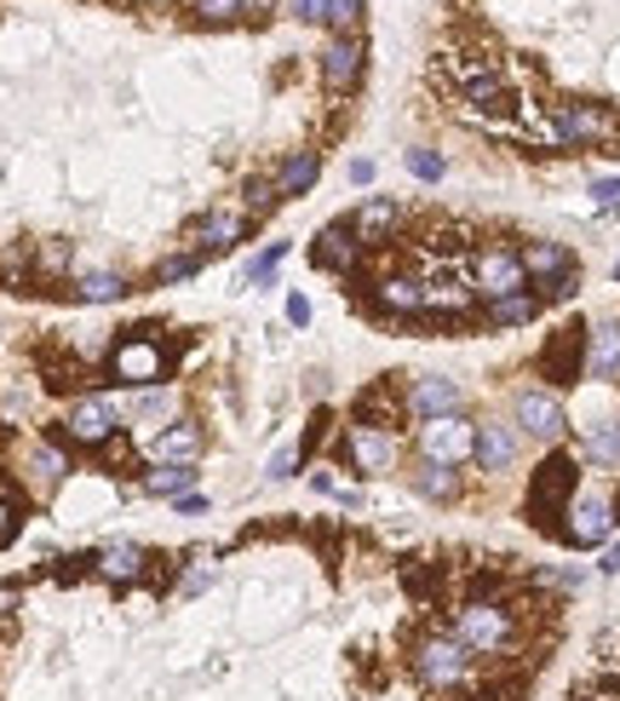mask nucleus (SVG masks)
<instances>
[{
  "instance_id": "nucleus-14",
  "label": "nucleus",
  "mask_w": 620,
  "mask_h": 701,
  "mask_svg": "<svg viewBox=\"0 0 620 701\" xmlns=\"http://www.w3.org/2000/svg\"><path fill=\"white\" fill-rule=\"evenodd\" d=\"M374 311H385V316H425V288L413 277H385L374 288Z\"/></svg>"
},
{
  "instance_id": "nucleus-1",
  "label": "nucleus",
  "mask_w": 620,
  "mask_h": 701,
  "mask_svg": "<svg viewBox=\"0 0 620 701\" xmlns=\"http://www.w3.org/2000/svg\"><path fill=\"white\" fill-rule=\"evenodd\" d=\"M552 138L557 144H615L620 115L604 104H557L552 110Z\"/></svg>"
},
{
  "instance_id": "nucleus-22",
  "label": "nucleus",
  "mask_w": 620,
  "mask_h": 701,
  "mask_svg": "<svg viewBox=\"0 0 620 701\" xmlns=\"http://www.w3.org/2000/svg\"><path fill=\"white\" fill-rule=\"evenodd\" d=\"M110 425H115V414H110V403H98V397L75 403V414H69V432L81 443H103V437H110Z\"/></svg>"
},
{
  "instance_id": "nucleus-34",
  "label": "nucleus",
  "mask_w": 620,
  "mask_h": 701,
  "mask_svg": "<svg viewBox=\"0 0 620 701\" xmlns=\"http://www.w3.org/2000/svg\"><path fill=\"white\" fill-rule=\"evenodd\" d=\"M615 569H620V541H615L609 553H604V575H615Z\"/></svg>"
},
{
  "instance_id": "nucleus-18",
  "label": "nucleus",
  "mask_w": 620,
  "mask_h": 701,
  "mask_svg": "<svg viewBox=\"0 0 620 701\" xmlns=\"http://www.w3.org/2000/svg\"><path fill=\"white\" fill-rule=\"evenodd\" d=\"M115 374H121V380H133V386H150L155 374H162V350H155L150 340L121 345V350H115Z\"/></svg>"
},
{
  "instance_id": "nucleus-7",
  "label": "nucleus",
  "mask_w": 620,
  "mask_h": 701,
  "mask_svg": "<svg viewBox=\"0 0 620 701\" xmlns=\"http://www.w3.org/2000/svg\"><path fill=\"white\" fill-rule=\"evenodd\" d=\"M517 425L540 443H557L568 420H563V403L552 391H517Z\"/></svg>"
},
{
  "instance_id": "nucleus-16",
  "label": "nucleus",
  "mask_w": 620,
  "mask_h": 701,
  "mask_svg": "<svg viewBox=\"0 0 620 701\" xmlns=\"http://www.w3.org/2000/svg\"><path fill=\"white\" fill-rule=\"evenodd\" d=\"M540 299L534 288H523V293H506V299H488V311H483V322L488 329H523V322H534L540 316Z\"/></svg>"
},
{
  "instance_id": "nucleus-26",
  "label": "nucleus",
  "mask_w": 620,
  "mask_h": 701,
  "mask_svg": "<svg viewBox=\"0 0 620 701\" xmlns=\"http://www.w3.org/2000/svg\"><path fill=\"white\" fill-rule=\"evenodd\" d=\"M126 293V277H115V270H92V277H81V299H92V305H110V299Z\"/></svg>"
},
{
  "instance_id": "nucleus-13",
  "label": "nucleus",
  "mask_w": 620,
  "mask_h": 701,
  "mask_svg": "<svg viewBox=\"0 0 620 701\" xmlns=\"http://www.w3.org/2000/svg\"><path fill=\"white\" fill-rule=\"evenodd\" d=\"M397 224H402V202H391V196H374V202H362V208L351 213L356 242H385Z\"/></svg>"
},
{
  "instance_id": "nucleus-10",
  "label": "nucleus",
  "mask_w": 620,
  "mask_h": 701,
  "mask_svg": "<svg viewBox=\"0 0 620 701\" xmlns=\"http://www.w3.org/2000/svg\"><path fill=\"white\" fill-rule=\"evenodd\" d=\"M356 231H351V219H340V224H328V231L310 242V265H322V270H351L356 265Z\"/></svg>"
},
{
  "instance_id": "nucleus-28",
  "label": "nucleus",
  "mask_w": 620,
  "mask_h": 701,
  "mask_svg": "<svg viewBox=\"0 0 620 701\" xmlns=\"http://www.w3.org/2000/svg\"><path fill=\"white\" fill-rule=\"evenodd\" d=\"M328 23H333L340 35H356V30H362V0H333Z\"/></svg>"
},
{
  "instance_id": "nucleus-30",
  "label": "nucleus",
  "mask_w": 620,
  "mask_h": 701,
  "mask_svg": "<svg viewBox=\"0 0 620 701\" xmlns=\"http://www.w3.org/2000/svg\"><path fill=\"white\" fill-rule=\"evenodd\" d=\"M294 466H299V455L281 448V455H270V478H294Z\"/></svg>"
},
{
  "instance_id": "nucleus-29",
  "label": "nucleus",
  "mask_w": 620,
  "mask_h": 701,
  "mask_svg": "<svg viewBox=\"0 0 620 701\" xmlns=\"http://www.w3.org/2000/svg\"><path fill=\"white\" fill-rule=\"evenodd\" d=\"M281 7H288V18H299V23H328L333 0H281Z\"/></svg>"
},
{
  "instance_id": "nucleus-11",
  "label": "nucleus",
  "mask_w": 620,
  "mask_h": 701,
  "mask_svg": "<svg viewBox=\"0 0 620 701\" xmlns=\"http://www.w3.org/2000/svg\"><path fill=\"white\" fill-rule=\"evenodd\" d=\"M586 374L591 380H609V374H620V322L604 316L598 329L586 334Z\"/></svg>"
},
{
  "instance_id": "nucleus-9",
  "label": "nucleus",
  "mask_w": 620,
  "mask_h": 701,
  "mask_svg": "<svg viewBox=\"0 0 620 701\" xmlns=\"http://www.w3.org/2000/svg\"><path fill=\"white\" fill-rule=\"evenodd\" d=\"M465 403V391L454 380H443V374H431V380H413L408 386V409L420 414V420H443V414H460Z\"/></svg>"
},
{
  "instance_id": "nucleus-3",
  "label": "nucleus",
  "mask_w": 620,
  "mask_h": 701,
  "mask_svg": "<svg viewBox=\"0 0 620 701\" xmlns=\"http://www.w3.org/2000/svg\"><path fill=\"white\" fill-rule=\"evenodd\" d=\"M472 288H477L483 299L523 293V288H529L523 254H511V247H483V254H477V265H472Z\"/></svg>"
},
{
  "instance_id": "nucleus-27",
  "label": "nucleus",
  "mask_w": 620,
  "mask_h": 701,
  "mask_svg": "<svg viewBox=\"0 0 620 701\" xmlns=\"http://www.w3.org/2000/svg\"><path fill=\"white\" fill-rule=\"evenodd\" d=\"M408 173H413V179H425V185H436V179H443V156H436V149H408Z\"/></svg>"
},
{
  "instance_id": "nucleus-2",
  "label": "nucleus",
  "mask_w": 620,
  "mask_h": 701,
  "mask_svg": "<svg viewBox=\"0 0 620 701\" xmlns=\"http://www.w3.org/2000/svg\"><path fill=\"white\" fill-rule=\"evenodd\" d=\"M575 494V455H552L546 466H540V478H534V494H529V518L540 523L546 535H557V512H563V500Z\"/></svg>"
},
{
  "instance_id": "nucleus-23",
  "label": "nucleus",
  "mask_w": 620,
  "mask_h": 701,
  "mask_svg": "<svg viewBox=\"0 0 620 701\" xmlns=\"http://www.w3.org/2000/svg\"><path fill=\"white\" fill-rule=\"evenodd\" d=\"M413 489H420L425 500H454L460 494V478H454V466L420 455V466H413Z\"/></svg>"
},
{
  "instance_id": "nucleus-5",
  "label": "nucleus",
  "mask_w": 620,
  "mask_h": 701,
  "mask_svg": "<svg viewBox=\"0 0 620 701\" xmlns=\"http://www.w3.org/2000/svg\"><path fill=\"white\" fill-rule=\"evenodd\" d=\"M242 236H247V213H207V219H196L185 231V254L213 259V254H224V247H236Z\"/></svg>"
},
{
  "instance_id": "nucleus-24",
  "label": "nucleus",
  "mask_w": 620,
  "mask_h": 701,
  "mask_svg": "<svg viewBox=\"0 0 620 701\" xmlns=\"http://www.w3.org/2000/svg\"><path fill=\"white\" fill-rule=\"evenodd\" d=\"M580 460H591V466H615V460H620V425H598V432H586Z\"/></svg>"
},
{
  "instance_id": "nucleus-31",
  "label": "nucleus",
  "mask_w": 620,
  "mask_h": 701,
  "mask_svg": "<svg viewBox=\"0 0 620 701\" xmlns=\"http://www.w3.org/2000/svg\"><path fill=\"white\" fill-rule=\"evenodd\" d=\"M591 196H598L604 208H620V179H598V185H591Z\"/></svg>"
},
{
  "instance_id": "nucleus-6",
  "label": "nucleus",
  "mask_w": 620,
  "mask_h": 701,
  "mask_svg": "<svg viewBox=\"0 0 620 701\" xmlns=\"http://www.w3.org/2000/svg\"><path fill=\"white\" fill-rule=\"evenodd\" d=\"M362 58H368L362 35L328 41V53H322V87H328V92H351V87L362 81Z\"/></svg>"
},
{
  "instance_id": "nucleus-21",
  "label": "nucleus",
  "mask_w": 620,
  "mask_h": 701,
  "mask_svg": "<svg viewBox=\"0 0 620 701\" xmlns=\"http://www.w3.org/2000/svg\"><path fill=\"white\" fill-rule=\"evenodd\" d=\"M196 23H242L247 12H270L276 0H185Z\"/></svg>"
},
{
  "instance_id": "nucleus-8",
  "label": "nucleus",
  "mask_w": 620,
  "mask_h": 701,
  "mask_svg": "<svg viewBox=\"0 0 620 701\" xmlns=\"http://www.w3.org/2000/svg\"><path fill=\"white\" fill-rule=\"evenodd\" d=\"M345 455L356 460V471H391L397 466V437L379 432V425H351Z\"/></svg>"
},
{
  "instance_id": "nucleus-33",
  "label": "nucleus",
  "mask_w": 620,
  "mask_h": 701,
  "mask_svg": "<svg viewBox=\"0 0 620 701\" xmlns=\"http://www.w3.org/2000/svg\"><path fill=\"white\" fill-rule=\"evenodd\" d=\"M12 530H18V518H12L7 500H0V541H12Z\"/></svg>"
},
{
  "instance_id": "nucleus-32",
  "label": "nucleus",
  "mask_w": 620,
  "mask_h": 701,
  "mask_svg": "<svg viewBox=\"0 0 620 701\" xmlns=\"http://www.w3.org/2000/svg\"><path fill=\"white\" fill-rule=\"evenodd\" d=\"M288 322H310V299H305V293L288 299Z\"/></svg>"
},
{
  "instance_id": "nucleus-4",
  "label": "nucleus",
  "mask_w": 620,
  "mask_h": 701,
  "mask_svg": "<svg viewBox=\"0 0 620 701\" xmlns=\"http://www.w3.org/2000/svg\"><path fill=\"white\" fill-rule=\"evenodd\" d=\"M420 455H425V460H443V466H460L465 455H477V425H465L460 414L425 420V432H420Z\"/></svg>"
},
{
  "instance_id": "nucleus-20",
  "label": "nucleus",
  "mask_w": 620,
  "mask_h": 701,
  "mask_svg": "<svg viewBox=\"0 0 620 701\" xmlns=\"http://www.w3.org/2000/svg\"><path fill=\"white\" fill-rule=\"evenodd\" d=\"M580 345H586V329H563V340L546 345V368L557 374V386H568V380L586 368V363H580Z\"/></svg>"
},
{
  "instance_id": "nucleus-25",
  "label": "nucleus",
  "mask_w": 620,
  "mask_h": 701,
  "mask_svg": "<svg viewBox=\"0 0 620 701\" xmlns=\"http://www.w3.org/2000/svg\"><path fill=\"white\" fill-rule=\"evenodd\" d=\"M190 483H196V471L190 466H155L150 471V494H190Z\"/></svg>"
},
{
  "instance_id": "nucleus-19",
  "label": "nucleus",
  "mask_w": 620,
  "mask_h": 701,
  "mask_svg": "<svg viewBox=\"0 0 620 701\" xmlns=\"http://www.w3.org/2000/svg\"><path fill=\"white\" fill-rule=\"evenodd\" d=\"M317 179H322V156H317V149H299V156L281 167V179H276V202H288V196H305Z\"/></svg>"
},
{
  "instance_id": "nucleus-35",
  "label": "nucleus",
  "mask_w": 620,
  "mask_h": 701,
  "mask_svg": "<svg viewBox=\"0 0 620 701\" xmlns=\"http://www.w3.org/2000/svg\"><path fill=\"white\" fill-rule=\"evenodd\" d=\"M615 277H620V265H615Z\"/></svg>"
},
{
  "instance_id": "nucleus-17",
  "label": "nucleus",
  "mask_w": 620,
  "mask_h": 701,
  "mask_svg": "<svg viewBox=\"0 0 620 701\" xmlns=\"http://www.w3.org/2000/svg\"><path fill=\"white\" fill-rule=\"evenodd\" d=\"M523 270H529L534 282H557V277L575 270V254H568L563 242H529L523 247Z\"/></svg>"
},
{
  "instance_id": "nucleus-12",
  "label": "nucleus",
  "mask_w": 620,
  "mask_h": 701,
  "mask_svg": "<svg viewBox=\"0 0 620 701\" xmlns=\"http://www.w3.org/2000/svg\"><path fill=\"white\" fill-rule=\"evenodd\" d=\"M568 518H575V523L563 530L568 546H598V541L615 530V507H609V500H580V507L568 512Z\"/></svg>"
},
{
  "instance_id": "nucleus-15",
  "label": "nucleus",
  "mask_w": 620,
  "mask_h": 701,
  "mask_svg": "<svg viewBox=\"0 0 620 701\" xmlns=\"http://www.w3.org/2000/svg\"><path fill=\"white\" fill-rule=\"evenodd\" d=\"M477 460H483V471H506L517 460V432L506 420H483L477 425Z\"/></svg>"
}]
</instances>
